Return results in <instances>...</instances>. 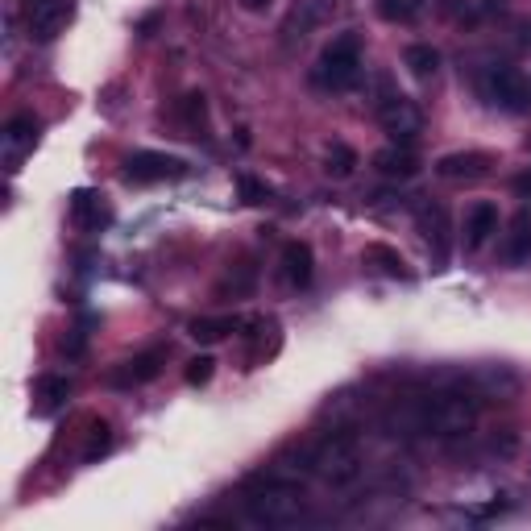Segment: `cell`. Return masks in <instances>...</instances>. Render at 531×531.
<instances>
[{"label":"cell","instance_id":"cell-1","mask_svg":"<svg viewBox=\"0 0 531 531\" xmlns=\"http://www.w3.org/2000/svg\"><path fill=\"white\" fill-rule=\"evenodd\" d=\"M482 415V395L478 390H436L428 399H415L407 407V428L411 432H428L440 440H461L473 432Z\"/></svg>","mask_w":531,"mask_h":531},{"label":"cell","instance_id":"cell-2","mask_svg":"<svg viewBox=\"0 0 531 531\" xmlns=\"http://www.w3.org/2000/svg\"><path fill=\"white\" fill-rule=\"evenodd\" d=\"M312 473L332 486V490H341V486H353L361 478V469H366V453H361V440L349 436V432H337V436H328L316 444V453H312Z\"/></svg>","mask_w":531,"mask_h":531},{"label":"cell","instance_id":"cell-3","mask_svg":"<svg viewBox=\"0 0 531 531\" xmlns=\"http://www.w3.org/2000/svg\"><path fill=\"white\" fill-rule=\"evenodd\" d=\"M245 511L254 523H266V527H291L299 523V515L307 511V498L295 482L287 478H270L266 486H258L254 494L245 498Z\"/></svg>","mask_w":531,"mask_h":531},{"label":"cell","instance_id":"cell-4","mask_svg":"<svg viewBox=\"0 0 531 531\" xmlns=\"http://www.w3.org/2000/svg\"><path fill=\"white\" fill-rule=\"evenodd\" d=\"M478 92L498 113H527L531 108V83L515 67H486L478 79Z\"/></svg>","mask_w":531,"mask_h":531},{"label":"cell","instance_id":"cell-5","mask_svg":"<svg viewBox=\"0 0 531 531\" xmlns=\"http://www.w3.org/2000/svg\"><path fill=\"white\" fill-rule=\"evenodd\" d=\"M361 75V38L357 34H341L332 38L320 54V83H328V88H353Z\"/></svg>","mask_w":531,"mask_h":531},{"label":"cell","instance_id":"cell-6","mask_svg":"<svg viewBox=\"0 0 531 531\" xmlns=\"http://www.w3.org/2000/svg\"><path fill=\"white\" fill-rule=\"evenodd\" d=\"M75 17V0H25V30L34 42H54Z\"/></svg>","mask_w":531,"mask_h":531},{"label":"cell","instance_id":"cell-7","mask_svg":"<svg viewBox=\"0 0 531 531\" xmlns=\"http://www.w3.org/2000/svg\"><path fill=\"white\" fill-rule=\"evenodd\" d=\"M125 175L133 183H166V179H183L187 175V162L175 154H158V150H137L125 162Z\"/></svg>","mask_w":531,"mask_h":531},{"label":"cell","instance_id":"cell-8","mask_svg":"<svg viewBox=\"0 0 531 531\" xmlns=\"http://www.w3.org/2000/svg\"><path fill=\"white\" fill-rule=\"evenodd\" d=\"M378 121L395 142H415L419 129H424V113H419L407 96H386L378 104Z\"/></svg>","mask_w":531,"mask_h":531},{"label":"cell","instance_id":"cell-9","mask_svg":"<svg viewBox=\"0 0 531 531\" xmlns=\"http://www.w3.org/2000/svg\"><path fill=\"white\" fill-rule=\"evenodd\" d=\"M436 175L449 179V183H473L490 175V154H478V150H465V154H444L436 162Z\"/></svg>","mask_w":531,"mask_h":531},{"label":"cell","instance_id":"cell-10","mask_svg":"<svg viewBox=\"0 0 531 531\" xmlns=\"http://www.w3.org/2000/svg\"><path fill=\"white\" fill-rule=\"evenodd\" d=\"M0 142H5V166L17 171L21 158L38 146V121L34 117H13L5 125V133H0Z\"/></svg>","mask_w":531,"mask_h":531},{"label":"cell","instance_id":"cell-11","mask_svg":"<svg viewBox=\"0 0 531 531\" xmlns=\"http://www.w3.org/2000/svg\"><path fill=\"white\" fill-rule=\"evenodd\" d=\"M312 274H316L312 245H307V241H287L283 245V278H287V287L303 291L307 283H312Z\"/></svg>","mask_w":531,"mask_h":531},{"label":"cell","instance_id":"cell-12","mask_svg":"<svg viewBox=\"0 0 531 531\" xmlns=\"http://www.w3.org/2000/svg\"><path fill=\"white\" fill-rule=\"evenodd\" d=\"M419 229H424L432 254H436V266L449 262V212L440 204H424L419 208Z\"/></svg>","mask_w":531,"mask_h":531},{"label":"cell","instance_id":"cell-13","mask_svg":"<svg viewBox=\"0 0 531 531\" xmlns=\"http://www.w3.org/2000/svg\"><path fill=\"white\" fill-rule=\"evenodd\" d=\"M71 216H75V225L88 229V233H100L108 220H113V212H108V204H104V195H96V191H75L71 195Z\"/></svg>","mask_w":531,"mask_h":531},{"label":"cell","instance_id":"cell-14","mask_svg":"<svg viewBox=\"0 0 531 531\" xmlns=\"http://www.w3.org/2000/svg\"><path fill=\"white\" fill-rule=\"evenodd\" d=\"M162 370V353H137L129 361H121V366L108 374V382L113 386H142V382H154Z\"/></svg>","mask_w":531,"mask_h":531},{"label":"cell","instance_id":"cell-15","mask_svg":"<svg viewBox=\"0 0 531 531\" xmlns=\"http://www.w3.org/2000/svg\"><path fill=\"white\" fill-rule=\"evenodd\" d=\"M498 233V208L494 204H473L465 216V249H482Z\"/></svg>","mask_w":531,"mask_h":531},{"label":"cell","instance_id":"cell-16","mask_svg":"<svg viewBox=\"0 0 531 531\" xmlns=\"http://www.w3.org/2000/svg\"><path fill=\"white\" fill-rule=\"evenodd\" d=\"M473 390L486 395V399H511L519 390V378L507 366H482L478 374H473Z\"/></svg>","mask_w":531,"mask_h":531},{"label":"cell","instance_id":"cell-17","mask_svg":"<svg viewBox=\"0 0 531 531\" xmlns=\"http://www.w3.org/2000/svg\"><path fill=\"white\" fill-rule=\"evenodd\" d=\"M374 171L386 175V179H411L419 171V162L407 146H386V150L374 154Z\"/></svg>","mask_w":531,"mask_h":531},{"label":"cell","instance_id":"cell-18","mask_svg":"<svg viewBox=\"0 0 531 531\" xmlns=\"http://www.w3.org/2000/svg\"><path fill=\"white\" fill-rule=\"evenodd\" d=\"M191 341H200V345H216V341H225L229 332H237V316H204V320H191Z\"/></svg>","mask_w":531,"mask_h":531},{"label":"cell","instance_id":"cell-19","mask_svg":"<svg viewBox=\"0 0 531 531\" xmlns=\"http://www.w3.org/2000/svg\"><path fill=\"white\" fill-rule=\"evenodd\" d=\"M361 262H366V266H374V270H382L386 278H411L407 262H403V258H399L390 245H366V254H361Z\"/></svg>","mask_w":531,"mask_h":531},{"label":"cell","instance_id":"cell-20","mask_svg":"<svg viewBox=\"0 0 531 531\" xmlns=\"http://www.w3.org/2000/svg\"><path fill=\"white\" fill-rule=\"evenodd\" d=\"M531 258V212H519L511 220V233H507V262H527Z\"/></svg>","mask_w":531,"mask_h":531},{"label":"cell","instance_id":"cell-21","mask_svg":"<svg viewBox=\"0 0 531 531\" xmlns=\"http://www.w3.org/2000/svg\"><path fill=\"white\" fill-rule=\"evenodd\" d=\"M403 63H407V71H411L415 79H432V75H436V67H440V54H436V46L415 42V46H407Z\"/></svg>","mask_w":531,"mask_h":531},{"label":"cell","instance_id":"cell-22","mask_svg":"<svg viewBox=\"0 0 531 531\" xmlns=\"http://www.w3.org/2000/svg\"><path fill=\"white\" fill-rule=\"evenodd\" d=\"M67 395H71V382H67V378H54V374L42 378V382H38V411H42V415L54 411Z\"/></svg>","mask_w":531,"mask_h":531},{"label":"cell","instance_id":"cell-23","mask_svg":"<svg viewBox=\"0 0 531 531\" xmlns=\"http://www.w3.org/2000/svg\"><path fill=\"white\" fill-rule=\"evenodd\" d=\"M353 166H357V154H353L345 142H332V146H328V166H324V171H328L332 179H349Z\"/></svg>","mask_w":531,"mask_h":531},{"label":"cell","instance_id":"cell-24","mask_svg":"<svg viewBox=\"0 0 531 531\" xmlns=\"http://www.w3.org/2000/svg\"><path fill=\"white\" fill-rule=\"evenodd\" d=\"M486 453L498 457V461H511L519 453V432L515 428H498L490 440H486Z\"/></svg>","mask_w":531,"mask_h":531},{"label":"cell","instance_id":"cell-25","mask_svg":"<svg viewBox=\"0 0 531 531\" xmlns=\"http://www.w3.org/2000/svg\"><path fill=\"white\" fill-rule=\"evenodd\" d=\"M108 449H113V432H108V424H92V440H88V449H83V461H96V457H104Z\"/></svg>","mask_w":531,"mask_h":531},{"label":"cell","instance_id":"cell-26","mask_svg":"<svg viewBox=\"0 0 531 531\" xmlns=\"http://www.w3.org/2000/svg\"><path fill=\"white\" fill-rule=\"evenodd\" d=\"M212 370H216V361H212L208 353H200V357H191V361H187L183 378H187V386H204V382L212 378Z\"/></svg>","mask_w":531,"mask_h":531},{"label":"cell","instance_id":"cell-27","mask_svg":"<svg viewBox=\"0 0 531 531\" xmlns=\"http://www.w3.org/2000/svg\"><path fill=\"white\" fill-rule=\"evenodd\" d=\"M237 187H241V200H245V204H266V200H270V187L258 183L254 175H241Z\"/></svg>","mask_w":531,"mask_h":531},{"label":"cell","instance_id":"cell-28","mask_svg":"<svg viewBox=\"0 0 531 531\" xmlns=\"http://www.w3.org/2000/svg\"><path fill=\"white\" fill-rule=\"evenodd\" d=\"M378 17L382 21H407L411 5H407V0H378Z\"/></svg>","mask_w":531,"mask_h":531},{"label":"cell","instance_id":"cell-29","mask_svg":"<svg viewBox=\"0 0 531 531\" xmlns=\"http://www.w3.org/2000/svg\"><path fill=\"white\" fill-rule=\"evenodd\" d=\"M241 5H245L249 13H266V9L274 5V0H241Z\"/></svg>","mask_w":531,"mask_h":531},{"label":"cell","instance_id":"cell-30","mask_svg":"<svg viewBox=\"0 0 531 531\" xmlns=\"http://www.w3.org/2000/svg\"><path fill=\"white\" fill-rule=\"evenodd\" d=\"M515 191H519V195H531V175H519V179H515Z\"/></svg>","mask_w":531,"mask_h":531}]
</instances>
